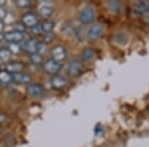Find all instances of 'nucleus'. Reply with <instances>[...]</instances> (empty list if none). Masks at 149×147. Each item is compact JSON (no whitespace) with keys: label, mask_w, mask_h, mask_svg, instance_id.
<instances>
[{"label":"nucleus","mask_w":149,"mask_h":147,"mask_svg":"<svg viewBox=\"0 0 149 147\" xmlns=\"http://www.w3.org/2000/svg\"><path fill=\"white\" fill-rule=\"evenodd\" d=\"M95 17H97V13L95 8L92 6H86L79 13V20L84 25L92 24L95 20Z\"/></svg>","instance_id":"1"},{"label":"nucleus","mask_w":149,"mask_h":147,"mask_svg":"<svg viewBox=\"0 0 149 147\" xmlns=\"http://www.w3.org/2000/svg\"><path fill=\"white\" fill-rule=\"evenodd\" d=\"M67 57H68V52H67V49L64 46L57 45L52 50V59L58 63H61L62 64L64 61L67 60Z\"/></svg>","instance_id":"2"},{"label":"nucleus","mask_w":149,"mask_h":147,"mask_svg":"<svg viewBox=\"0 0 149 147\" xmlns=\"http://www.w3.org/2000/svg\"><path fill=\"white\" fill-rule=\"evenodd\" d=\"M43 67H44V70L46 73L50 75H56L61 71L63 65H62L61 63L56 62L55 60H53L51 58V59L47 60V61L44 63Z\"/></svg>","instance_id":"3"},{"label":"nucleus","mask_w":149,"mask_h":147,"mask_svg":"<svg viewBox=\"0 0 149 147\" xmlns=\"http://www.w3.org/2000/svg\"><path fill=\"white\" fill-rule=\"evenodd\" d=\"M103 34V27L100 24H93L88 30L86 36H88V40L95 41L100 39Z\"/></svg>","instance_id":"4"},{"label":"nucleus","mask_w":149,"mask_h":147,"mask_svg":"<svg viewBox=\"0 0 149 147\" xmlns=\"http://www.w3.org/2000/svg\"><path fill=\"white\" fill-rule=\"evenodd\" d=\"M21 22L26 28H31L32 29L34 26L38 24V17L34 12H26L22 15V19H21Z\"/></svg>","instance_id":"5"},{"label":"nucleus","mask_w":149,"mask_h":147,"mask_svg":"<svg viewBox=\"0 0 149 147\" xmlns=\"http://www.w3.org/2000/svg\"><path fill=\"white\" fill-rule=\"evenodd\" d=\"M83 71V64L80 60L73 59L68 65V73L72 77H78Z\"/></svg>","instance_id":"6"},{"label":"nucleus","mask_w":149,"mask_h":147,"mask_svg":"<svg viewBox=\"0 0 149 147\" xmlns=\"http://www.w3.org/2000/svg\"><path fill=\"white\" fill-rule=\"evenodd\" d=\"M4 40L8 43H20L24 40V33L16 30L8 31L4 34Z\"/></svg>","instance_id":"7"},{"label":"nucleus","mask_w":149,"mask_h":147,"mask_svg":"<svg viewBox=\"0 0 149 147\" xmlns=\"http://www.w3.org/2000/svg\"><path fill=\"white\" fill-rule=\"evenodd\" d=\"M24 69H25V65H24L23 63L17 62V61L7 63V64L5 65V70L11 74L22 73Z\"/></svg>","instance_id":"8"},{"label":"nucleus","mask_w":149,"mask_h":147,"mask_svg":"<svg viewBox=\"0 0 149 147\" xmlns=\"http://www.w3.org/2000/svg\"><path fill=\"white\" fill-rule=\"evenodd\" d=\"M38 45H39V42L35 38H30L28 41L25 42L23 48L29 55H33L38 52Z\"/></svg>","instance_id":"9"},{"label":"nucleus","mask_w":149,"mask_h":147,"mask_svg":"<svg viewBox=\"0 0 149 147\" xmlns=\"http://www.w3.org/2000/svg\"><path fill=\"white\" fill-rule=\"evenodd\" d=\"M51 85L56 90H62V88H64L65 86L68 85V79L65 78V77L56 75L51 79Z\"/></svg>","instance_id":"10"},{"label":"nucleus","mask_w":149,"mask_h":147,"mask_svg":"<svg viewBox=\"0 0 149 147\" xmlns=\"http://www.w3.org/2000/svg\"><path fill=\"white\" fill-rule=\"evenodd\" d=\"M12 77H13V82L18 85H28V84L31 83L32 79L29 75L25 74V73H17V74H12Z\"/></svg>","instance_id":"11"},{"label":"nucleus","mask_w":149,"mask_h":147,"mask_svg":"<svg viewBox=\"0 0 149 147\" xmlns=\"http://www.w3.org/2000/svg\"><path fill=\"white\" fill-rule=\"evenodd\" d=\"M148 9H149V3L147 1H138L133 5V12L136 15L146 14Z\"/></svg>","instance_id":"12"},{"label":"nucleus","mask_w":149,"mask_h":147,"mask_svg":"<svg viewBox=\"0 0 149 147\" xmlns=\"http://www.w3.org/2000/svg\"><path fill=\"white\" fill-rule=\"evenodd\" d=\"M28 93L33 98H39L43 93V86L40 84H31L28 86Z\"/></svg>","instance_id":"13"},{"label":"nucleus","mask_w":149,"mask_h":147,"mask_svg":"<svg viewBox=\"0 0 149 147\" xmlns=\"http://www.w3.org/2000/svg\"><path fill=\"white\" fill-rule=\"evenodd\" d=\"M13 82V77L12 74L9 73L6 70H1L0 71V83L3 85H9Z\"/></svg>","instance_id":"14"},{"label":"nucleus","mask_w":149,"mask_h":147,"mask_svg":"<svg viewBox=\"0 0 149 147\" xmlns=\"http://www.w3.org/2000/svg\"><path fill=\"white\" fill-rule=\"evenodd\" d=\"M53 13H54V8L50 5H43L39 8V15L45 19L51 17Z\"/></svg>","instance_id":"15"},{"label":"nucleus","mask_w":149,"mask_h":147,"mask_svg":"<svg viewBox=\"0 0 149 147\" xmlns=\"http://www.w3.org/2000/svg\"><path fill=\"white\" fill-rule=\"evenodd\" d=\"M107 8L110 12L112 13H119L122 10V4L120 1H115V0H112V1H109L107 2Z\"/></svg>","instance_id":"16"},{"label":"nucleus","mask_w":149,"mask_h":147,"mask_svg":"<svg viewBox=\"0 0 149 147\" xmlns=\"http://www.w3.org/2000/svg\"><path fill=\"white\" fill-rule=\"evenodd\" d=\"M95 56V53L93 48H86L81 52V60L84 62H91L92 60H93Z\"/></svg>","instance_id":"17"},{"label":"nucleus","mask_w":149,"mask_h":147,"mask_svg":"<svg viewBox=\"0 0 149 147\" xmlns=\"http://www.w3.org/2000/svg\"><path fill=\"white\" fill-rule=\"evenodd\" d=\"M11 52L8 48H1L0 49V61L1 62H8L11 59Z\"/></svg>","instance_id":"18"},{"label":"nucleus","mask_w":149,"mask_h":147,"mask_svg":"<svg viewBox=\"0 0 149 147\" xmlns=\"http://www.w3.org/2000/svg\"><path fill=\"white\" fill-rule=\"evenodd\" d=\"M55 28V22L51 20H46L42 23V29L44 33L53 32V29Z\"/></svg>","instance_id":"19"},{"label":"nucleus","mask_w":149,"mask_h":147,"mask_svg":"<svg viewBox=\"0 0 149 147\" xmlns=\"http://www.w3.org/2000/svg\"><path fill=\"white\" fill-rule=\"evenodd\" d=\"M8 49H9V51L11 52V54L17 55L22 51L23 47H21L20 43H9Z\"/></svg>","instance_id":"20"},{"label":"nucleus","mask_w":149,"mask_h":147,"mask_svg":"<svg viewBox=\"0 0 149 147\" xmlns=\"http://www.w3.org/2000/svg\"><path fill=\"white\" fill-rule=\"evenodd\" d=\"M55 37H56V36H55V33H53V32L44 33V34H43V37H42V42L48 45L54 41Z\"/></svg>","instance_id":"21"},{"label":"nucleus","mask_w":149,"mask_h":147,"mask_svg":"<svg viewBox=\"0 0 149 147\" xmlns=\"http://www.w3.org/2000/svg\"><path fill=\"white\" fill-rule=\"evenodd\" d=\"M30 61L34 65H41L43 63V57L39 53H35L33 55H30Z\"/></svg>","instance_id":"22"},{"label":"nucleus","mask_w":149,"mask_h":147,"mask_svg":"<svg viewBox=\"0 0 149 147\" xmlns=\"http://www.w3.org/2000/svg\"><path fill=\"white\" fill-rule=\"evenodd\" d=\"M15 4L19 8H26V7L31 5V1H29V0H16Z\"/></svg>","instance_id":"23"},{"label":"nucleus","mask_w":149,"mask_h":147,"mask_svg":"<svg viewBox=\"0 0 149 147\" xmlns=\"http://www.w3.org/2000/svg\"><path fill=\"white\" fill-rule=\"evenodd\" d=\"M32 32L34 33L35 35H40V34H42V33H44L42 29V24L38 23L37 25L34 26V27L32 28Z\"/></svg>","instance_id":"24"},{"label":"nucleus","mask_w":149,"mask_h":147,"mask_svg":"<svg viewBox=\"0 0 149 147\" xmlns=\"http://www.w3.org/2000/svg\"><path fill=\"white\" fill-rule=\"evenodd\" d=\"M46 51H47V44H45V43H43L42 41H41V42H39V45H38V52L37 53L43 55Z\"/></svg>","instance_id":"25"},{"label":"nucleus","mask_w":149,"mask_h":147,"mask_svg":"<svg viewBox=\"0 0 149 147\" xmlns=\"http://www.w3.org/2000/svg\"><path fill=\"white\" fill-rule=\"evenodd\" d=\"M7 16V11L4 6L0 7V21H3Z\"/></svg>","instance_id":"26"},{"label":"nucleus","mask_w":149,"mask_h":147,"mask_svg":"<svg viewBox=\"0 0 149 147\" xmlns=\"http://www.w3.org/2000/svg\"><path fill=\"white\" fill-rule=\"evenodd\" d=\"M6 120V115L3 114V113L0 112V123H2V122H4Z\"/></svg>","instance_id":"27"},{"label":"nucleus","mask_w":149,"mask_h":147,"mask_svg":"<svg viewBox=\"0 0 149 147\" xmlns=\"http://www.w3.org/2000/svg\"><path fill=\"white\" fill-rule=\"evenodd\" d=\"M4 30V23L3 21H0V33H2Z\"/></svg>","instance_id":"28"},{"label":"nucleus","mask_w":149,"mask_h":147,"mask_svg":"<svg viewBox=\"0 0 149 147\" xmlns=\"http://www.w3.org/2000/svg\"><path fill=\"white\" fill-rule=\"evenodd\" d=\"M4 40V34L3 33H0V42Z\"/></svg>","instance_id":"29"},{"label":"nucleus","mask_w":149,"mask_h":147,"mask_svg":"<svg viewBox=\"0 0 149 147\" xmlns=\"http://www.w3.org/2000/svg\"><path fill=\"white\" fill-rule=\"evenodd\" d=\"M145 17H146V20L149 22V9H148V11H147V13L145 14Z\"/></svg>","instance_id":"30"},{"label":"nucleus","mask_w":149,"mask_h":147,"mask_svg":"<svg viewBox=\"0 0 149 147\" xmlns=\"http://www.w3.org/2000/svg\"><path fill=\"white\" fill-rule=\"evenodd\" d=\"M5 3H6L5 1H3V0H0V7H1V6H4V5H5Z\"/></svg>","instance_id":"31"},{"label":"nucleus","mask_w":149,"mask_h":147,"mask_svg":"<svg viewBox=\"0 0 149 147\" xmlns=\"http://www.w3.org/2000/svg\"><path fill=\"white\" fill-rule=\"evenodd\" d=\"M1 131H2V129H1V127H0V133H1Z\"/></svg>","instance_id":"32"},{"label":"nucleus","mask_w":149,"mask_h":147,"mask_svg":"<svg viewBox=\"0 0 149 147\" xmlns=\"http://www.w3.org/2000/svg\"><path fill=\"white\" fill-rule=\"evenodd\" d=\"M0 64H1V63H0Z\"/></svg>","instance_id":"33"}]
</instances>
